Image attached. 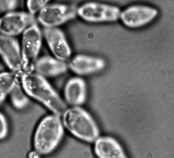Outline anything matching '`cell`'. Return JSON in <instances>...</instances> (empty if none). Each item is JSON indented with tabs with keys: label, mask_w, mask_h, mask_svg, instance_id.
<instances>
[{
	"label": "cell",
	"mask_w": 174,
	"mask_h": 158,
	"mask_svg": "<svg viewBox=\"0 0 174 158\" xmlns=\"http://www.w3.org/2000/svg\"><path fill=\"white\" fill-rule=\"evenodd\" d=\"M94 142V152L97 157L107 158L121 157L120 148L113 138L107 137L99 136Z\"/></svg>",
	"instance_id": "obj_14"
},
{
	"label": "cell",
	"mask_w": 174,
	"mask_h": 158,
	"mask_svg": "<svg viewBox=\"0 0 174 158\" xmlns=\"http://www.w3.org/2000/svg\"><path fill=\"white\" fill-rule=\"evenodd\" d=\"M49 1L48 0H28L27 5L29 13L33 15L39 10H41Z\"/></svg>",
	"instance_id": "obj_17"
},
{
	"label": "cell",
	"mask_w": 174,
	"mask_h": 158,
	"mask_svg": "<svg viewBox=\"0 0 174 158\" xmlns=\"http://www.w3.org/2000/svg\"><path fill=\"white\" fill-rule=\"evenodd\" d=\"M159 13L158 10L153 7L135 4L121 10L119 19L125 27L136 29L150 23L157 17Z\"/></svg>",
	"instance_id": "obj_6"
},
{
	"label": "cell",
	"mask_w": 174,
	"mask_h": 158,
	"mask_svg": "<svg viewBox=\"0 0 174 158\" xmlns=\"http://www.w3.org/2000/svg\"><path fill=\"white\" fill-rule=\"evenodd\" d=\"M77 7L73 4L46 5L40 10L38 19L45 27H56L75 18Z\"/></svg>",
	"instance_id": "obj_7"
},
{
	"label": "cell",
	"mask_w": 174,
	"mask_h": 158,
	"mask_svg": "<svg viewBox=\"0 0 174 158\" xmlns=\"http://www.w3.org/2000/svg\"><path fill=\"white\" fill-rule=\"evenodd\" d=\"M87 86L85 80L79 77L69 79L64 86L63 94L66 103L72 106H80L86 101Z\"/></svg>",
	"instance_id": "obj_12"
},
{
	"label": "cell",
	"mask_w": 174,
	"mask_h": 158,
	"mask_svg": "<svg viewBox=\"0 0 174 158\" xmlns=\"http://www.w3.org/2000/svg\"><path fill=\"white\" fill-rule=\"evenodd\" d=\"M35 22L34 16L29 13L10 12L0 19V31L2 34L13 36Z\"/></svg>",
	"instance_id": "obj_8"
},
{
	"label": "cell",
	"mask_w": 174,
	"mask_h": 158,
	"mask_svg": "<svg viewBox=\"0 0 174 158\" xmlns=\"http://www.w3.org/2000/svg\"><path fill=\"white\" fill-rule=\"evenodd\" d=\"M0 139L2 140L5 138L8 134V126L5 116L2 113L0 114Z\"/></svg>",
	"instance_id": "obj_19"
},
{
	"label": "cell",
	"mask_w": 174,
	"mask_h": 158,
	"mask_svg": "<svg viewBox=\"0 0 174 158\" xmlns=\"http://www.w3.org/2000/svg\"><path fill=\"white\" fill-rule=\"evenodd\" d=\"M41 155L34 150L30 151L28 154V157L29 158H39Z\"/></svg>",
	"instance_id": "obj_20"
},
{
	"label": "cell",
	"mask_w": 174,
	"mask_h": 158,
	"mask_svg": "<svg viewBox=\"0 0 174 158\" xmlns=\"http://www.w3.org/2000/svg\"><path fill=\"white\" fill-rule=\"evenodd\" d=\"M41 34L36 22L23 32L21 51L22 70L29 73L34 71L41 47Z\"/></svg>",
	"instance_id": "obj_5"
},
{
	"label": "cell",
	"mask_w": 174,
	"mask_h": 158,
	"mask_svg": "<svg viewBox=\"0 0 174 158\" xmlns=\"http://www.w3.org/2000/svg\"><path fill=\"white\" fill-rule=\"evenodd\" d=\"M43 32L55 57L65 61L69 60L72 50L63 31L57 27H45Z\"/></svg>",
	"instance_id": "obj_11"
},
{
	"label": "cell",
	"mask_w": 174,
	"mask_h": 158,
	"mask_svg": "<svg viewBox=\"0 0 174 158\" xmlns=\"http://www.w3.org/2000/svg\"><path fill=\"white\" fill-rule=\"evenodd\" d=\"M4 72L0 75V101L1 104L18 83H21L18 72Z\"/></svg>",
	"instance_id": "obj_15"
},
{
	"label": "cell",
	"mask_w": 174,
	"mask_h": 158,
	"mask_svg": "<svg viewBox=\"0 0 174 158\" xmlns=\"http://www.w3.org/2000/svg\"><path fill=\"white\" fill-rule=\"evenodd\" d=\"M17 0H0V12L10 11L15 9L17 7Z\"/></svg>",
	"instance_id": "obj_18"
},
{
	"label": "cell",
	"mask_w": 174,
	"mask_h": 158,
	"mask_svg": "<svg viewBox=\"0 0 174 158\" xmlns=\"http://www.w3.org/2000/svg\"><path fill=\"white\" fill-rule=\"evenodd\" d=\"M64 129L60 116L52 113L44 116L34 131L32 138L34 150L41 156L52 153L60 143Z\"/></svg>",
	"instance_id": "obj_2"
},
{
	"label": "cell",
	"mask_w": 174,
	"mask_h": 158,
	"mask_svg": "<svg viewBox=\"0 0 174 158\" xmlns=\"http://www.w3.org/2000/svg\"><path fill=\"white\" fill-rule=\"evenodd\" d=\"M68 64L73 73L79 76L88 75L99 72L105 66V60L99 57L79 54L72 58Z\"/></svg>",
	"instance_id": "obj_9"
},
{
	"label": "cell",
	"mask_w": 174,
	"mask_h": 158,
	"mask_svg": "<svg viewBox=\"0 0 174 158\" xmlns=\"http://www.w3.org/2000/svg\"><path fill=\"white\" fill-rule=\"evenodd\" d=\"M121 10L113 4L91 1L77 7V16L91 23L113 22L119 19Z\"/></svg>",
	"instance_id": "obj_4"
},
{
	"label": "cell",
	"mask_w": 174,
	"mask_h": 158,
	"mask_svg": "<svg viewBox=\"0 0 174 158\" xmlns=\"http://www.w3.org/2000/svg\"><path fill=\"white\" fill-rule=\"evenodd\" d=\"M20 82L28 96L41 103L53 114L61 116L67 105L44 77L32 72L20 73Z\"/></svg>",
	"instance_id": "obj_1"
},
{
	"label": "cell",
	"mask_w": 174,
	"mask_h": 158,
	"mask_svg": "<svg viewBox=\"0 0 174 158\" xmlns=\"http://www.w3.org/2000/svg\"><path fill=\"white\" fill-rule=\"evenodd\" d=\"M68 69L66 61L49 55H45L38 59L35 64V73L44 77H54L65 73Z\"/></svg>",
	"instance_id": "obj_13"
},
{
	"label": "cell",
	"mask_w": 174,
	"mask_h": 158,
	"mask_svg": "<svg viewBox=\"0 0 174 158\" xmlns=\"http://www.w3.org/2000/svg\"><path fill=\"white\" fill-rule=\"evenodd\" d=\"M10 94L11 102L15 109L22 110L29 106L30 103L29 97L19 83L15 85Z\"/></svg>",
	"instance_id": "obj_16"
},
{
	"label": "cell",
	"mask_w": 174,
	"mask_h": 158,
	"mask_svg": "<svg viewBox=\"0 0 174 158\" xmlns=\"http://www.w3.org/2000/svg\"><path fill=\"white\" fill-rule=\"evenodd\" d=\"M61 116L64 129L77 139L91 142L99 136L96 123L91 115L80 106L67 108Z\"/></svg>",
	"instance_id": "obj_3"
},
{
	"label": "cell",
	"mask_w": 174,
	"mask_h": 158,
	"mask_svg": "<svg viewBox=\"0 0 174 158\" xmlns=\"http://www.w3.org/2000/svg\"><path fill=\"white\" fill-rule=\"evenodd\" d=\"M0 54L8 66L14 72L22 70L21 52L17 40L13 36L1 34Z\"/></svg>",
	"instance_id": "obj_10"
}]
</instances>
